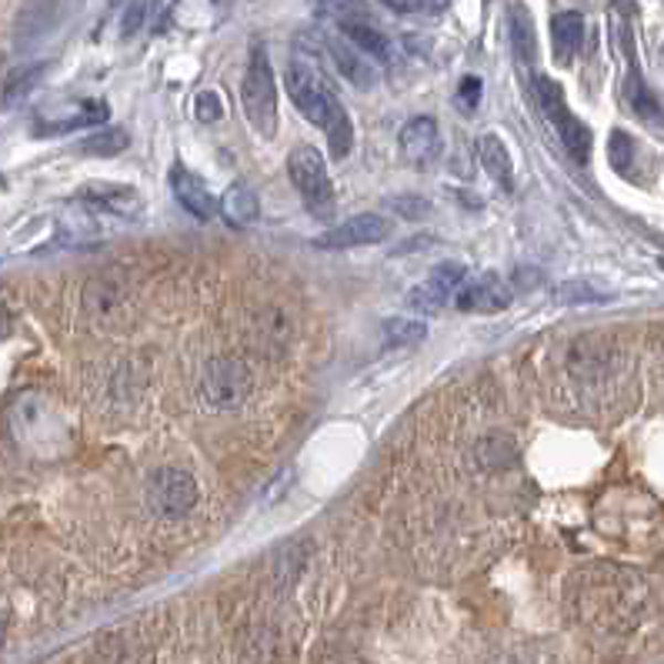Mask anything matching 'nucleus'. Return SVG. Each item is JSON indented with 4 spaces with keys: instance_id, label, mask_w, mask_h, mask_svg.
<instances>
[{
    "instance_id": "obj_1",
    "label": "nucleus",
    "mask_w": 664,
    "mask_h": 664,
    "mask_svg": "<svg viewBox=\"0 0 664 664\" xmlns=\"http://www.w3.org/2000/svg\"><path fill=\"white\" fill-rule=\"evenodd\" d=\"M284 84H287V94L297 104V110L327 134L330 157L345 160L355 144V127H351L345 104L338 101L335 91H330L327 77L314 67V61H307L304 54H294L287 64V74H284Z\"/></svg>"
},
{
    "instance_id": "obj_2",
    "label": "nucleus",
    "mask_w": 664,
    "mask_h": 664,
    "mask_svg": "<svg viewBox=\"0 0 664 664\" xmlns=\"http://www.w3.org/2000/svg\"><path fill=\"white\" fill-rule=\"evenodd\" d=\"M241 101H244V114H247L251 127L271 140L277 130V84H274L267 51L261 44L251 51V64H247V74L241 84Z\"/></svg>"
},
{
    "instance_id": "obj_3",
    "label": "nucleus",
    "mask_w": 664,
    "mask_h": 664,
    "mask_svg": "<svg viewBox=\"0 0 664 664\" xmlns=\"http://www.w3.org/2000/svg\"><path fill=\"white\" fill-rule=\"evenodd\" d=\"M287 175L294 181V188L301 191L304 204L310 208V214L317 218H330L335 211V188H330V178H327V168L324 160L314 147H294L291 157H287Z\"/></svg>"
},
{
    "instance_id": "obj_4",
    "label": "nucleus",
    "mask_w": 664,
    "mask_h": 664,
    "mask_svg": "<svg viewBox=\"0 0 664 664\" xmlns=\"http://www.w3.org/2000/svg\"><path fill=\"white\" fill-rule=\"evenodd\" d=\"M535 94H538V104H541L545 117L551 120V127L558 130L561 144L568 147V154L584 164L588 154H591V130L568 110L561 84H555L551 77H538L535 81Z\"/></svg>"
},
{
    "instance_id": "obj_5",
    "label": "nucleus",
    "mask_w": 664,
    "mask_h": 664,
    "mask_svg": "<svg viewBox=\"0 0 664 664\" xmlns=\"http://www.w3.org/2000/svg\"><path fill=\"white\" fill-rule=\"evenodd\" d=\"M147 505L160 518H185L198 505V481L181 467H157L147 481Z\"/></svg>"
},
{
    "instance_id": "obj_6",
    "label": "nucleus",
    "mask_w": 664,
    "mask_h": 664,
    "mask_svg": "<svg viewBox=\"0 0 664 664\" xmlns=\"http://www.w3.org/2000/svg\"><path fill=\"white\" fill-rule=\"evenodd\" d=\"M201 394L218 411L244 404L251 394V368L241 358H211L201 375Z\"/></svg>"
},
{
    "instance_id": "obj_7",
    "label": "nucleus",
    "mask_w": 664,
    "mask_h": 664,
    "mask_svg": "<svg viewBox=\"0 0 664 664\" xmlns=\"http://www.w3.org/2000/svg\"><path fill=\"white\" fill-rule=\"evenodd\" d=\"M391 238V224L381 214H355L345 224H335L330 231H324L314 244L317 247H361V244H381Z\"/></svg>"
},
{
    "instance_id": "obj_8",
    "label": "nucleus",
    "mask_w": 664,
    "mask_h": 664,
    "mask_svg": "<svg viewBox=\"0 0 664 664\" xmlns=\"http://www.w3.org/2000/svg\"><path fill=\"white\" fill-rule=\"evenodd\" d=\"M464 277H467V267H464L461 261L438 264V267L431 271L428 284H421V287L411 291L408 304H411L414 310H421V314H434V310L444 307V301H447L451 294H457V287L464 284Z\"/></svg>"
},
{
    "instance_id": "obj_9",
    "label": "nucleus",
    "mask_w": 664,
    "mask_h": 664,
    "mask_svg": "<svg viewBox=\"0 0 664 664\" xmlns=\"http://www.w3.org/2000/svg\"><path fill=\"white\" fill-rule=\"evenodd\" d=\"M457 301V307L461 310H474V314H497V310H505L508 304H512V287L497 277V274H477V277H471L467 284H461L457 287V294H454Z\"/></svg>"
},
{
    "instance_id": "obj_10",
    "label": "nucleus",
    "mask_w": 664,
    "mask_h": 664,
    "mask_svg": "<svg viewBox=\"0 0 664 664\" xmlns=\"http://www.w3.org/2000/svg\"><path fill=\"white\" fill-rule=\"evenodd\" d=\"M171 188H175L178 204H181L191 218H198V221H211V218H214L218 204H214L208 185H204L198 175H191L188 168H181V164H175V171H171Z\"/></svg>"
},
{
    "instance_id": "obj_11",
    "label": "nucleus",
    "mask_w": 664,
    "mask_h": 664,
    "mask_svg": "<svg viewBox=\"0 0 664 664\" xmlns=\"http://www.w3.org/2000/svg\"><path fill=\"white\" fill-rule=\"evenodd\" d=\"M338 31H341V38H345L348 44H355L365 57H371V61H378V64H388V61L394 57V48H391L388 34H384L371 18L345 21V24H338Z\"/></svg>"
},
{
    "instance_id": "obj_12",
    "label": "nucleus",
    "mask_w": 664,
    "mask_h": 664,
    "mask_svg": "<svg viewBox=\"0 0 664 664\" xmlns=\"http://www.w3.org/2000/svg\"><path fill=\"white\" fill-rule=\"evenodd\" d=\"M327 54L335 61V67L341 71V77H348L355 87H375L378 84V67L371 57H365L355 44H348L345 38L327 41Z\"/></svg>"
},
{
    "instance_id": "obj_13",
    "label": "nucleus",
    "mask_w": 664,
    "mask_h": 664,
    "mask_svg": "<svg viewBox=\"0 0 664 664\" xmlns=\"http://www.w3.org/2000/svg\"><path fill=\"white\" fill-rule=\"evenodd\" d=\"M401 154L414 164H424L438 154V124L434 117H411L401 127Z\"/></svg>"
},
{
    "instance_id": "obj_14",
    "label": "nucleus",
    "mask_w": 664,
    "mask_h": 664,
    "mask_svg": "<svg viewBox=\"0 0 664 664\" xmlns=\"http://www.w3.org/2000/svg\"><path fill=\"white\" fill-rule=\"evenodd\" d=\"M584 41V18L575 11H565L551 21V44H555V61L558 64H571L575 54L581 51Z\"/></svg>"
},
{
    "instance_id": "obj_15",
    "label": "nucleus",
    "mask_w": 664,
    "mask_h": 664,
    "mask_svg": "<svg viewBox=\"0 0 664 664\" xmlns=\"http://www.w3.org/2000/svg\"><path fill=\"white\" fill-rule=\"evenodd\" d=\"M221 211H224L228 224H234V228H247V224H254V221L261 218V201H257V194H254L251 188L234 185V188L224 194Z\"/></svg>"
},
{
    "instance_id": "obj_16",
    "label": "nucleus",
    "mask_w": 664,
    "mask_h": 664,
    "mask_svg": "<svg viewBox=\"0 0 664 664\" xmlns=\"http://www.w3.org/2000/svg\"><path fill=\"white\" fill-rule=\"evenodd\" d=\"M477 157H481V164H484V171L497 181V185H505V188H512V157H508V147L497 140L494 134H484L481 140H477Z\"/></svg>"
},
{
    "instance_id": "obj_17",
    "label": "nucleus",
    "mask_w": 664,
    "mask_h": 664,
    "mask_svg": "<svg viewBox=\"0 0 664 664\" xmlns=\"http://www.w3.org/2000/svg\"><path fill=\"white\" fill-rule=\"evenodd\" d=\"M512 44H515V54H518L521 64H535V57H538V38H535L531 11L525 4L512 8Z\"/></svg>"
},
{
    "instance_id": "obj_18",
    "label": "nucleus",
    "mask_w": 664,
    "mask_h": 664,
    "mask_svg": "<svg viewBox=\"0 0 664 664\" xmlns=\"http://www.w3.org/2000/svg\"><path fill=\"white\" fill-rule=\"evenodd\" d=\"M424 335H428V327L421 320H404V317H391L381 327L384 348H414L424 341Z\"/></svg>"
},
{
    "instance_id": "obj_19",
    "label": "nucleus",
    "mask_w": 664,
    "mask_h": 664,
    "mask_svg": "<svg viewBox=\"0 0 664 664\" xmlns=\"http://www.w3.org/2000/svg\"><path fill=\"white\" fill-rule=\"evenodd\" d=\"M314 11L327 21L335 24H345V21H358V18H368L361 0H310Z\"/></svg>"
},
{
    "instance_id": "obj_20",
    "label": "nucleus",
    "mask_w": 664,
    "mask_h": 664,
    "mask_svg": "<svg viewBox=\"0 0 664 664\" xmlns=\"http://www.w3.org/2000/svg\"><path fill=\"white\" fill-rule=\"evenodd\" d=\"M127 144H130L127 130L114 127V130H97V134L84 137V140H81V150H84V154H97V157H110V154H120Z\"/></svg>"
},
{
    "instance_id": "obj_21",
    "label": "nucleus",
    "mask_w": 664,
    "mask_h": 664,
    "mask_svg": "<svg viewBox=\"0 0 664 664\" xmlns=\"http://www.w3.org/2000/svg\"><path fill=\"white\" fill-rule=\"evenodd\" d=\"M87 194L97 198L101 204H107L117 214H137L140 211V201H137V194L130 188H104L101 185V188H87Z\"/></svg>"
},
{
    "instance_id": "obj_22",
    "label": "nucleus",
    "mask_w": 664,
    "mask_h": 664,
    "mask_svg": "<svg viewBox=\"0 0 664 664\" xmlns=\"http://www.w3.org/2000/svg\"><path fill=\"white\" fill-rule=\"evenodd\" d=\"M608 157H611V168L618 175H628L631 164H634V144L624 130H614L611 140H608Z\"/></svg>"
},
{
    "instance_id": "obj_23",
    "label": "nucleus",
    "mask_w": 664,
    "mask_h": 664,
    "mask_svg": "<svg viewBox=\"0 0 664 664\" xmlns=\"http://www.w3.org/2000/svg\"><path fill=\"white\" fill-rule=\"evenodd\" d=\"M41 74H44V67H28V71H21V74H14L11 84H8V91H4V101H8V104L21 101V97L41 81Z\"/></svg>"
},
{
    "instance_id": "obj_24",
    "label": "nucleus",
    "mask_w": 664,
    "mask_h": 664,
    "mask_svg": "<svg viewBox=\"0 0 664 664\" xmlns=\"http://www.w3.org/2000/svg\"><path fill=\"white\" fill-rule=\"evenodd\" d=\"M388 208L398 211L401 218L408 221H418V218H428L431 214V204L424 198H388Z\"/></svg>"
},
{
    "instance_id": "obj_25",
    "label": "nucleus",
    "mask_w": 664,
    "mask_h": 664,
    "mask_svg": "<svg viewBox=\"0 0 664 664\" xmlns=\"http://www.w3.org/2000/svg\"><path fill=\"white\" fill-rule=\"evenodd\" d=\"M628 91H631V104H634V110H637L641 117H654V114H657V101L647 94V87H644V81H641L637 74L631 77V87H628Z\"/></svg>"
},
{
    "instance_id": "obj_26",
    "label": "nucleus",
    "mask_w": 664,
    "mask_h": 664,
    "mask_svg": "<svg viewBox=\"0 0 664 664\" xmlns=\"http://www.w3.org/2000/svg\"><path fill=\"white\" fill-rule=\"evenodd\" d=\"M194 107H198V117H201L204 124H211V120H221V114H224V107H221V97H218L214 91H201V94H198V101H194Z\"/></svg>"
},
{
    "instance_id": "obj_27",
    "label": "nucleus",
    "mask_w": 664,
    "mask_h": 664,
    "mask_svg": "<svg viewBox=\"0 0 664 664\" xmlns=\"http://www.w3.org/2000/svg\"><path fill=\"white\" fill-rule=\"evenodd\" d=\"M457 101H461L464 110H474L481 104V77H464L461 91H457Z\"/></svg>"
},
{
    "instance_id": "obj_28",
    "label": "nucleus",
    "mask_w": 664,
    "mask_h": 664,
    "mask_svg": "<svg viewBox=\"0 0 664 664\" xmlns=\"http://www.w3.org/2000/svg\"><path fill=\"white\" fill-rule=\"evenodd\" d=\"M140 24H144V0H130V8L124 11V21H120V34L130 38V34H137Z\"/></svg>"
},
{
    "instance_id": "obj_29",
    "label": "nucleus",
    "mask_w": 664,
    "mask_h": 664,
    "mask_svg": "<svg viewBox=\"0 0 664 664\" xmlns=\"http://www.w3.org/2000/svg\"><path fill=\"white\" fill-rule=\"evenodd\" d=\"M381 4H388L398 14H418V11L431 8V0H381Z\"/></svg>"
},
{
    "instance_id": "obj_30",
    "label": "nucleus",
    "mask_w": 664,
    "mask_h": 664,
    "mask_svg": "<svg viewBox=\"0 0 664 664\" xmlns=\"http://www.w3.org/2000/svg\"><path fill=\"white\" fill-rule=\"evenodd\" d=\"M11 335V310L0 307V341H4Z\"/></svg>"
},
{
    "instance_id": "obj_31",
    "label": "nucleus",
    "mask_w": 664,
    "mask_h": 664,
    "mask_svg": "<svg viewBox=\"0 0 664 664\" xmlns=\"http://www.w3.org/2000/svg\"><path fill=\"white\" fill-rule=\"evenodd\" d=\"M4 637H8V614L0 611V644H4Z\"/></svg>"
}]
</instances>
